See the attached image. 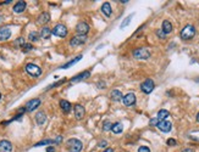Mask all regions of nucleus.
Segmentation results:
<instances>
[{
  "mask_svg": "<svg viewBox=\"0 0 199 152\" xmlns=\"http://www.w3.org/2000/svg\"><path fill=\"white\" fill-rule=\"evenodd\" d=\"M66 147L70 152H81L83 149V144L78 139H68L66 141Z\"/></svg>",
  "mask_w": 199,
  "mask_h": 152,
  "instance_id": "1",
  "label": "nucleus"
},
{
  "mask_svg": "<svg viewBox=\"0 0 199 152\" xmlns=\"http://www.w3.org/2000/svg\"><path fill=\"white\" fill-rule=\"evenodd\" d=\"M196 35V28L192 24H187L182 31H181V38L183 40H191Z\"/></svg>",
  "mask_w": 199,
  "mask_h": 152,
  "instance_id": "2",
  "label": "nucleus"
},
{
  "mask_svg": "<svg viewBox=\"0 0 199 152\" xmlns=\"http://www.w3.org/2000/svg\"><path fill=\"white\" fill-rule=\"evenodd\" d=\"M133 57L137 58V60H147L150 57V51L148 49H144V48H139V49H136L133 50Z\"/></svg>",
  "mask_w": 199,
  "mask_h": 152,
  "instance_id": "3",
  "label": "nucleus"
},
{
  "mask_svg": "<svg viewBox=\"0 0 199 152\" xmlns=\"http://www.w3.org/2000/svg\"><path fill=\"white\" fill-rule=\"evenodd\" d=\"M155 88L154 80L153 79H145L143 83L141 84V90L143 91L144 94H150Z\"/></svg>",
  "mask_w": 199,
  "mask_h": 152,
  "instance_id": "4",
  "label": "nucleus"
},
{
  "mask_svg": "<svg viewBox=\"0 0 199 152\" xmlns=\"http://www.w3.org/2000/svg\"><path fill=\"white\" fill-rule=\"evenodd\" d=\"M26 72H27L31 77H39L40 74H42L40 67H38L37 65H33V63L26 65Z\"/></svg>",
  "mask_w": 199,
  "mask_h": 152,
  "instance_id": "5",
  "label": "nucleus"
},
{
  "mask_svg": "<svg viewBox=\"0 0 199 152\" xmlns=\"http://www.w3.org/2000/svg\"><path fill=\"white\" fill-rule=\"evenodd\" d=\"M51 34H54L59 38H65L67 35V28L64 24H56L55 27L51 29Z\"/></svg>",
  "mask_w": 199,
  "mask_h": 152,
  "instance_id": "6",
  "label": "nucleus"
},
{
  "mask_svg": "<svg viewBox=\"0 0 199 152\" xmlns=\"http://www.w3.org/2000/svg\"><path fill=\"white\" fill-rule=\"evenodd\" d=\"M86 42H87V37H86V35H79V34H77L76 37L71 38L70 45H71V46H79V45H83Z\"/></svg>",
  "mask_w": 199,
  "mask_h": 152,
  "instance_id": "7",
  "label": "nucleus"
},
{
  "mask_svg": "<svg viewBox=\"0 0 199 152\" xmlns=\"http://www.w3.org/2000/svg\"><path fill=\"white\" fill-rule=\"evenodd\" d=\"M121 101L123 102V105L127 106V107L133 106V105L136 104V95H134L133 93H128V94H126V95L122 98Z\"/></svg>",
  "mask_w": 199,
  "mask_h": 152,
  "instance_id": "8",
  "label": "nucleus"
},
{
  "mask_svg": "<svg viewBox=\"0 0 199 152\" xmlns=\"http://www.w3.org/2000/svg\"><path fill=\"white\" fill-rule=\"evenodd\" d=\"M76 31H77L79 35H86L89 32V26L83 21L78 22L77 26H76Z\"/></svg>",
  "mask_w": 199,
  "mask_h": 152,
  "instance_id": "9",
  "label": "nucleus"
},
{
  "mask_svg": "<svg viewBox=\"0 0 199 152\" xmlns=\"http://www.w3.org/2000/svg\"><path fill=\"white\" fill-rule=\"evenodd\" d=\"M39 105H40V100L39 99H33V100H30L27 104H26V111H28V112H32L34 111L35 109H38L39 107Z\"/></svg>",
  "mask_w": 199,
  "mask_h": 152,
  "instance_id": "10",
  "label": "nucleus"
},
{
  "mask_svg": "<svg viewBox=\"0 0 199 152\" xmlns=\"http://www.w3.org/2000/svg\"><path fill=\"white\" fill-rule=\"evenodd\" d=\"M156 127L159 128V130L163 131V133H169V131L171 130V128H172V124L169 120H160Z\"/></svg>",
  "mask_w": 199,
  "mask_h": 152,
  "instance_id": "11",
  "label": "nucleus"
},
{
  "mask_svg": "<svg viewBox=\"0 0 199 152\" xmlns=\"http://www.w3.org/2000/svg\"><path fill=\"white\" fill-rule=\"evenodd\" d=\"M11 37V31L8 27L0 28V42H5Z\"/></svg>",
  "mask_w": 199,
  "mask_h": 152,
  "instance_id": "12",
  "label": "nucleus"
},
{
  "mask_svg": "<svg viewBox=\"0 0 199 152\" xmlns=\"http://www.w3.org/2000/svg\"><path fill=\"white\" fill-rule=\"evenodd\" d=\"M0 152H12V144L8 140L0 141Z\"/></svg>",
  "mask_w": 199,
  "mask_h": 152,
  "instance_id": "13",
  "label": "nucleus"
},
{
  "mask_svg": "<svg viewBox=\"0 0 199 152\" xmlns=\"http://www.w3.org/2000/svg\"><path fill=\"white\" fill-rule=\"evenodd\" d=\"M84 113H86V111H84L83 106L75 105V117H76V119H82L84 117Z\"/></svg>",
  "mask_w": 199,
  "mask_h": 152,
  "instance_id": "14",
  "label": "nucleus"
},
{
  "mask_svg": "<svg viewBox=\"0 0 199 152\" xmlns=\"http://www.w3.org/2000/svg\"><path fill=\"white\" fill-rule=\"evenodd\" d=\"M35 122H37L38 125H43L45 122H46V114H45L43 111L37 112V114H35Z\"/></svg>",
  "mask_w": 199,
  "mask_h": 152,
  "instance_id": "15",
  "label": "nucleus"
},
{
  "mask_svg": "<svg viewBox=\"0 0 199 152\" xmlns=\"http://www.w3.org/2000/svg\"><path fill=\"white\" fill-rule=\"evenodd\" d=\"M89 76H90V72H89V71H86V72H82V73H79L77 76H75L71 79V82H72V83H77V82H81V80H84V79L88 78Z\"/></svg>",
  "mask_w": 199,
  "mask_h": 152,
  "instance_id": "16",
  "label": "nucleus"
},
{
  "mask_svg": "<svg viewBox=\"0 0 199 152\" xmlns=\"http://www.w3.org/2000/svg\"><path fill=\"white\" fill-rule=\"evenodd\" d=\"M49 21H50V15H49V12H42V13L39 15V17H38V20H37V22H38L39 24H45V23H48Z\"/></svg>",
  "mask_w": 199,
  "mask_h": 152,
  "instance_id": "17",
  "label": "nucleus"
},
{
  "mask_svg": "<svg viewBox=\"0 0 199 152\" xmlns=\"http://www.w3.org/2000/svg\"><path fill=\"white\" fill-rule=\"evenodd\" d=\"M26 10V1H17L13 6V12L16 13H21Z\"/></svg>",
  "mask_w": 199,
  "mask_h": 152,
  "instance_id": "18",
  "label": "nucleus"
},
{
  "mask_svg": "<svg viewBox=\"0 0 199 152\" xmlns=\"http://www.w3.org/2000/svg\"><path fill=\"white\" fill-rule=\"evenodd\" d=\"M59 105H60V107H61L64 113H68V112L71 111V109H72L71 104H70L67 100H60V104H59Z\"/></svg>",
  "mask_w": 199,
  "mask_h": 152,
  "instance_id": "19",
  "label": "nucleus"
},
{
  "mask_svg": "<svg viewBox=\"0 0 199 152\" xmlns=\"http://www.w3.org/2000/svg\"><path fill=\"white\" fill-rule=\"evenodd\" d=\"M51 37V29L50 28H48L46 26L42 28V31L39 32V38H42V39H49Z\"/></svg>",
  "mask_w": 199,
  "mask_h": 152,
  "instance_id": "20",
  "label": "nucleus"
},
{
  "mask_svg": "<svg viewBox=\"0 0 199 152\" xmlns=\"http://www.w3.org/2000/svg\"><path fill=\"white\" fill-rule=\"evenodd\" d=\"M101 12L106 16V17H110L111 16V6H110V3H104L103 5H101Z\"/></svg>",
  "mask_w": 199,
  "mask_h": 152,
  "instance_id": "21",
  "label": "nucleus"
},
{
  "mask_svg": "<svg viewBox=\"0 0 199 152\" xmlns=\"http://www.w3.org/2000/svg\"><path fill=\"white\" fill-rule=\"evenodd\" d=\"M110 98L112 101H121L122 100V93L120 90H117V89H115V90H112L110 94Z\"/></svg>",
  "mask_w": 199,
  "mask_h": 152,
  "instance_id": "22",
  "label": "nucleus"
},
{
  "mask_svg": "<svg viewBox=\"0 0 199 152\" xmlns=\"http://www.w3.org/2000/svg\"><path fill=\"white\" fill-rule=\"evenodd\" d=\"M114 134H121L122 130H123V125H122L120 122H117V123H114L112 125H111V129H110Z\"/></svg>",
  "mask_w": 199,
  "mask_h": 152,
  "instance_id": "23",
  "label": "nucleus"
},
{
  "mask_svg": "<svg viewBox=\"0 0 199 152\" xmlns=\"http://www.w3.org/2000/svg\"><path fill=\"white\" fill-rule=\"evenodd\" d=\"M163 32L165 33V34H170V33L172 32V24H171V22L170 21H164L163 22Z\"/></svg>",
  "mask_w": 199,
  "mask_h": 152,
  "instance_id": "24",
  "label": "nucleus"
},
{
  "mask_svg": "<svg viewBox=\"0 0 199 152\" xmlns=\"http://www.w3.org/2000/svg\"><path fill=\"white\" fill-rule=\"evenodd\" d=\"M169 111L167 109H160L159 112H158V119H159V122L160 120H165L167 117H169Z\"/></svg>",
  "mask_w": 199,
  "mask_h": 152,
  "instance_id": "25",
  "label": "nucleus"
},
{
  "mask_svg": "<svg viewBox=\"0 0 199 152\" xmlns=\"http://www.w3.org/2000/svg\"><path fill=\"white\" fill-rule=\"evenodd\" d=\"M81 58H82V55H78L77 57H75V58H73V60H71L70 62H67V63H65V65H62L61 67H60V68H68V67H71L72 65L77 63V62L79 61V60H81Z\"/></svg>",
  "mask_w": 199,
  "mask_h": 152,
  "instance_id": "26",
  "label": "nucleus"
},
{
  "mask_svg": "<svg viewBox=\"0 0 199 152\" xmlns=\"http://www.w3.org/2000/svg\"><path fill=\"white\" fill-rule=\"evenodd\" d=\"M28 39H30V42H37V40L39 39V34H38V32H31L30 33V35H28Z\"/></svg>",
  "mask_w": 199,
  "mask_h": 152,
  "instance_id": "27",
  "label": "nucleus"
},
{
  "mask_svg": "<svg viewBox=\"0 0 199 152\" xmlns=\"http://www.w3.org/2000/svg\"><path fill=\"white\" fill-rule=\"evenodd\" d=\"M24 44H26V42H24L23 38H17V39L15 40L13 45H15V48H22Z\"/></svg>",
  "mask_w": 199,
  "mask_h": 152,
  "instance_id": "28",
  "label": "nucleus"
},
{
  "mask_svg": "<svg viewBox=\"0 0 199 152\" xmlns=\"http://www.w3.org/2000/svg\"><path fill=\"white\" fill-rule=\"evenodd\" d=\"M21 49H22L23 53H30V51L33 49V45H32V44H30V43H26L22 48H21Z\"/></svg>",
  "mask_w": 199,
  "mask_h": 152,
  "instance_id": "29",
  "label": "nucleus"
},
{
  "mask_svg": "<svg viewBox=\"0 0 199 152\" xmlns=\"http://www.w3.org/2000/svg\"><path fill=\"white\" fill-rule=\"evenodd\" d=\"M50 144H55V140H50V139H48V140H43V141H39L37 142L34 146H42V145H50Z\"/></svg>",
  "mask_w": 199,
  "mask_h": 152,
  "instance_id": "30",
  "label": "nucleus"
},
{
  "mask_svg": "<svg viewBox=\"0 0 199 152\" xmlns=\"http://www.w3.org/2000/svg\"><path fill=\"white\" fill-rule=\"evenodd\" d=\"M132 17H133V15H130L128 17H126L125 20H123V22H122V24H121V28H125V27H127L128 24H130V21L132 20Z\"/></svg>",
  "mask_w": 199,
  "mask_h": 152,
  "instance_id": "31",
  "label": "nucleus"
},
{
  "mask_svg": "<svg viewBox=\"0 0 199 152\" xmlns=\"http://www.w3.org/2000/svg\"><path fill=\"white\" fill-rule=\"evenodd\" d=\"M111 125H112V124H111L110 122H109V120H106V122H105V123L103 124V129H104L105 131H106V130H110V129H111Z\"/></svg>",
  "mask_w": 199,
  "mask_h": 152,
  "instance_id": "32",
  "label": "nucleus"
},
{
  "mask_svg": "<svg viewBox=\"0 0 199 152\" xmlns=\"http://www.w3.org/2000/svg\"><path fill=\"white\" fill-rule=\"evenodd\" d=\"M66 80H67L66 78H64V79H62V80H60V82H57V83H54V84H51V85H50V87L48 88V89H51V88L59 87V85H60V84H62V83H65V82H66Z\"/></svg>",
  "mask_w": 199,
  "mask_h": 152,
  "instance_id": "33",
  "label": "nucleus"
},
{
  "mask_svg": "<svg viewBox=\"0 0 199 152\" xmlns=\"http://www.w3.org/2000/svg\"><path fill=\"white\" fill-rule=\"evenodd\" d=\"M156 35H158L159 38H161V39H164V38L166 37V34H165L164 32H163L161 29H158V31H156Z\"/></svg>",
  "mask_w": 199,
  "mask_h": 152,
  "instance_id": "34",
  "label": "nucleus"
},
{
  "mask_svg": "<svg viewBox=\"0 0 199 152\" xmlns=\"http://www.w3.org/2000/svg\"><path fill=\"white\" fill-rule=\"evenodd\" d=\"M138 152H150V149L148 146H141L138 149Z\"/></svg>",
  "mask_w": 199,
  "mask_h": 152,
  "instance_id": "35",
  "label": "nucleus"
},
{
  "mask_svg": "<svg viewBox=\"0 0 199 152\" xmlns=\"http://www.w3.org/2000/svg\"><path fill=\"white\" fill-rule=\"evenodd\" d=\"M158 123H159V119H158V118H152L150 122H149L150 125H158Z\"/></svg>",
  "mask_w": 199,
  "mask_h": 152,
  "instance_id": "36",
  "label": "nucleus"
},
{
  "mask_svg": "<svg viewBox=\"0 0 199 152\" xmlns=\"http://www.w3.org/2000/svg\"><path fill=\"white\" fill-rule=\"evenodd\" d=\"M176 144L177 142L175 139H169V140H167V145H169V146H174V145H176Z\"/></svg>",
  "mask_w": 199,
  "mask_h": 152,
  "instance_id": "37",
  "label": "nucleus"
},
{
  "mask_svg": "<svg viewBox=\"0 0 199 152\" xmlns=\"http://www.w3.org/2000/svg\"><path fill=\"white\" fill-rule=\"evenodd\" d=\"M98 146H99V147H105V146H108V142L105 141V140H103V141H100L99 144H98Z\"/></svg>",
  "mask_w": 199,
  "mask_h": 152,
  "instance_id": "38",
  "label": "nucleus"
},
{
  "mask_svg": "<svg viewBox=\"0 0 199 152\" xmlns=\"http://www.w3.org/2000/svg\"><path fill=\"white\" fill-rule=\"evenodd\" d=\"M46 152H55V149H54L53 146H49V147L46 149Z\"/></svg>",
  "mask_w": 199,
  "mask_h": 152,
  "instance_id": "39",
  "label": "nucleus"
},
{
  "mask_svg": "<svg viewBox=\"0 0 199 152\" xmlns=\"http://www.w3.org/2000/svg\"><path fill=\"white\" fill-rule=\"evenodd\" d=\"M61 141H62V138H61V136H57L55 140V144H60Z\"/></svg>",
  "mask_w": 199,
  "mask_h": 152,
  "instance_id": "40",
  "label": "nucleus"
},
{
  "mask_svg": "<svg viewBox=\"0 0 199 152\" xmlns=\"http://www.w3.org/2000/svg\"><path fill=\"white\" fill-rule=\"evenodd\" d=\"M182 152H194V151H193V149L187 147V149H183V151H182Z\"/></svg>",
  "mask_w": 199,
  "mask_h": 152,
  "instance_id": "41",
  "label": "nucleus"
},
{
  "mask_svg": "<svg viewBox=\"0 0 199 152\" xmlns=\"http://www.w3.org/2000/svg\"><path fill=\"white\" fill-rule=\"evenodd\" d=\"M103 152H114V150H112V149H110V147H109V149H106V150H104V151Z\"/></svg>",
  "mask_w": 199,
  "mask_h": 152,
  "instance_id": "42",
  "label": "nucleus"
},
{
  "mask_svg": "<svg viewBox=\"0 0 199 152\" xmlns=\"http://www.w3.org/2000/svg\"><path fill=\"white\" fill-rule=\"evenodd\" d=\"M10 3H12L11 0H6V1H3L1 4H10Z\"/></svg>",
  "mask_w": 199,
  "mask_h": 152,
  "instance_id": "43",
  "label": "nucleus"
},
{
  "mask_svg": "<svg viewBox=\"0 0 199 152\" xmlns=\"http://www.w3.org/2000/svg\"><path fill=\"white\" fill-rule=\"evenodd\" d=\"M197 122H198V123H199V113H198V114H197Z\"/></svg>",
  "mask_w": 199,
  "mask_h": 152,
  "instance_id": "44",
  "label": "nucleus"
},
{
  "mask_svg": "<svg viewBox=\"0 0 199 152\" xmlns=\"http://www.w3.org/2000/svg\"><path fill=\"white\" fill-rule=\"evenodd\" d=\"M1 21H3V17H1V16H0V23H1Z\"/></svg>",
  "mask_w": 199,
  "mask_h": 152,
  "instance_id": "45",
  "label": "nucleus"
},
{
  "mask_svg": "<svg viewBox=\"0 0 199 152\" xmlns=\"http://www.w3.org/2000/svg\"><path fill=\"white\" fill-rule=\"evenodd\" d=\"M0 99H1V94H0Z\"/></svg>",
  "mask_w": 199,
  "mask_h": 152,
  "instance_id": "46",
  "label": "nucleus"
}]
</instances>
